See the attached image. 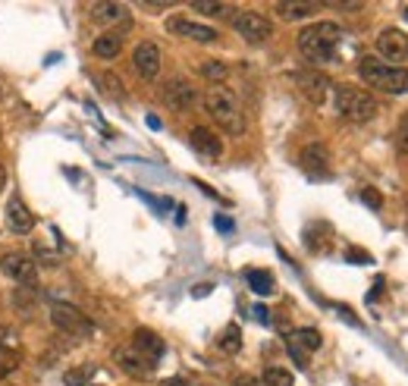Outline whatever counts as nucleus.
I'll list each match as a JSON object with an SVG mask.
<instances>
[{
	"label": "nucleus",
	"instance_id": "obj_1",
	"mask_svg": "<svg viewBox=\"0 0 408 386\" xmlns=\"http://www.w3.org/2000/svg\"><path fill=\"white\" fill-rule=\"evenodd\" d=\"M339 41H342V28L336 23H311L298 32L295 45L305 60L320 67V63H330L336 57Z\"/></svg>",
	"mask_w": 408,
	"mask_h": 386
},
{
	"label": "nucleus",
	"instance_id": "obj_2",
	"mask_svg": "<svg viewBox=\"0 0 408 386\" xmlns=\"http://www.w3.org/2000/svg\"><path fill=\"white\" fill-rule=\"evenodd\" d=\"M204 110L210 113V120L230 135H242L245 132V116L242 107H239L236 91L223 89V85H214L208 94H204Z\"/></svg>",
	"mask_w": 408,
	"mask_h": 386
},
{
	"label": "nucleus",
	"instance_id": "obj_3",
	"mask_svg": "<svg viewBox=\"0 0 408 386\" xmlns=\"http://www.w3.org/2000/svg\"><path fill=\"white\" fill-rule=\"evenodd\" d=\"M358 76L364 85L383 94H405L408 91V69L390 67L380 57H361L358 60Z\"/></svg>",
	"mask_w": 408,
	"mask_h": 386
},
{
	"label": "nucleus",
	"instance_id": "obj_4",
	"mask_svg": "<svg viewBox=\"0 0 408 386\" xmlns=\"http://www.w3.org/2000/svg\"><path fill=\"white\" fill-rule=\"evenodd\" d=\"M333 107H336L342 120H352V123H370L377 110H380L374 94L358 89V85H336L333 89Z\"/></svg>",
	"mask_w": 408,
	"mask_h": 386
},
{
	"label": "nucleus",
	"instance_id": "obj_5",
	"mask_svg": "<svg viewBox=\"0 0 408 386\" xmlns=\"http://www.w3.org/2000/svg\"><path fill=\"white\" fill-rule=\"evenodd\" d=\"M50 320H54V327L60 333L76 336V339H85V336H91V333H94V324L69 302H54V305H50Z\"/></svg>",
	"mask_w": 408,
	"mask_h": 386
},
{
	"label": "nucleus",
	"instance_id": "obj_6",
	"mask_svg": "<svg viewBox=\"0 0 408 386\" xmlns=\"http://www.w3.org/2000/svg\"><path fill=\"white\" fill-rule=\"evenodd\" d=\"M374 45H377V57H380L383 63H390V67L408 63V32H402V28H396V25L383 28Z\"/></svg>",
	"mask_w": 408,
	"mask_h": 386
},
{
	"label": "nucleus",
	"instance_id": "obj_7",
	"mask_svg": "<svg viewBox=\"0 0 408 386\" xmlns=\"http://www.w3.org/2000/svg\"><path fill=\"white\" fill-rule=\"evenodd\" d=\"M0 271H4L6 280L19 283V286H32L38 280V261L26 251H6L0 254Z\"/></svg>",
	"mask_w": 408,
	"mask_h": 386
},
{
	"label": "nucleus",
	"instance_id": "obj_8",
	"mask_svg": "<svg viewBox=\"0 0 408 386\" xmlns=\"http://www.w3.org/2000/svg\"><path fill=\"white\" fill-rule=\"evenodd\" d=\"M230 23H232V28H236L245 41H249V45H264V41L273 35V23L267 16H261V13H254V10L232 13Z\"/></svg>",
	"mask_w": 408,
	"mask_h": 386
},
{
	"label": "nucleus",
	"instance_id": "obj_9",
	"mask_svg": "<svg viewBox=\"0 0 408 386\" xmlns=\"http://www.w3.org/2000/svg\"><path fill=\"white\" fill-rule=\"evenodd\" d=\"M166 32L179 35V38H186V41H195V45H217V41H220V32H217V28L204 25L198 19L182 16V13L166 19Z\"/></svg>",
	"mask_w": 408,
	"mask_h": 386
},
{
	"label": "nucleus",
	"instance_id": "obj_10",
	"mask_svg": "<svg viewBox=\"0 0 408 386\" xmlns=\"http://www.w3.org/2000/svg\"><path fill=\"white\" fill-rule=\"evenodd\" d=\"M160 98H164V104L173 107V110H192V107L198 104V91H195V85L188 82V79H182V76L166 79L164 89H160Z\"/></svg>",
	"mask_w": 408,
	"mask_h": 386
},
{
	"label": "nucleus",
	"instance_id": "obj_11",
	"mask_svg": "<svg viewBox=\"0 0 408 386\" xmlns=\"http://www.w3.org/2000/svg\"><path fill=\"white\" fill-rule=\"evenodd\" d=\"M132 69L138 79L144 82H154L160 76V50L154 41H138L135 50H132Z\"/></svg>",
	"mask_w": 408,
	"mask_h": 386
},
{
	"label": "nucleus",
	"instance_id": "obj_12",
	"mask_svg": "<svg viewBox=\"0 0 408 386\" xmlns=\"http://www.w3.org/2000/svg\"><path fill=\"white\" fill-rule=\"evenodd\" d=\"M89 13H91V23H98V25H120L123 32L132 25V16H129V6H126V4L98 0V4H91Z\"/></svg>",
	"mask_w": 408,
	"mask_h": 386
},
{
	"label": "nucleus",
	"instance_id": "obj_13",
	"mask_svg": "<svg viewBox=\"0 0 408 386\" xmlns=\"http://www.w3.org/2000/svg\"><path fill=\"white\" fill-rule=\"evenodd\" d=\"M113 361L120 370H126L129 377H138V380H148L151 374H154V364H151L144 355H138L132 346H120L113 348Z\"/></svg>",
	"mask_w": 408,
	"mask_h": 386
},
{
	"label": "nucleus",
	"instance_id": "obj_14",
	"mask_svg": "<svg viewBox=\"0 0 408 386\" xmlns=\"http://www.w3.org/2000/svg\"><path fill=\"white\" fill-rule=\"evenodd\" d=\"M295 82H298V89H302V94L311 101V104H324L327 94L333 91L330 79H327L324 72H317V69H302V72H295Z\"/></svg>",
	"mask_w": 408,
	"mask_h": 386
},
{
	"label": "nucleus",
	"instance_id": "obj_15",
	"mask_svg": "<svg viewBox=\"0 0 408 386\" xmlns=\"http://www.w3.org/2000/svg\"><path fill=\"white\" fill-rule=\"evenodd\" d=\"M6 229H10L13 236H28V232L35 229V214L28 210V205L19 195H13V198L6 201Z\"/></svg>",
	"mask_w": 408,
	"mask_h": 386
},
{
	"label": "nucleus",
	"instance_id": "obj_16",
	"mask_svg": "<svg viewBox=\"0 0 408 386\" xmlns=\"http://www.w3.org/2000/svg\"><path fill=\"white\" fill-rule=\"evenodd\" d=\"M188 144H192L195 154H201L208 160L223 157V138L217 135L214 129H208V126H195L192 132H188Z\"/></svg>",
	"mask_w": 408,
	"mask_h": 386
},
{
	"label": "nucleus",
	"instance_id": "obj_17",
	"mask_svg": "<svg viewBox=\"0 0 408 386\" xmlns=\"http://www.w3.org/2000/svg\"><path fill=\"white\" fill-rule=\"evenodd\" d=\"M298 160H302V166L311 176H327V170H330V151H327L324 142H308L302 148V154H298Z\"/></svg>",
	"mask_w": 408,
	"mask_h": 386
},
{
	"label": "nucleus",
	"instance_id": "obj_18",
	"mask_svg": "<svg viewBox=\"0 0 408 386\" xmlns=\"http://www.w3.org/2000/svg\"><path fill=\"white\" fill-rule=\"evenodd\" d=\"M132 348L138 355H144L151 364H157L160 358H164V352H166V346H164V339L157 336L154 330H135V336H132Z\"/></svg>",
	"mask_w": 408,
	"mask_h": 386
},
{
	"label": "nucleus",
	"instance_id": "obj_19",
	"mask_svg": "<svg viewBox=\"0 0 408 386\" xmlns=\"http://www.w3.org/2000/svg\"><path fill=\"white\" fill-rule=\"evenodd\" d=\"M91 54L98 57V60H116V57L123 54V32H104L94 38L91 45Z\"/></svg>",
	"mask_w": 408,
	"mask_h": 386
},
{
	"label": "nucleus",
	"instance_id": "obj_20",
	"mask_svg": "<svg viewBox=\"0 0 408 386\" xmlns=\"http://www.w3.org/2000/svg\"><path fill=\"white\" fill-rule=\"evenodd\" d=\"M320 10V4H298V0H280L276 4V16L289 19V23H298V19H311Z\"/></svg>",
	"mask_w": 408,
	"mask_h": 386
},
{
	"label": "nucleus",
	"instance_id": "obj_21",
	"mask_svg": "<svg viewBox=\"0 0 408 386\" xmlns=\"http://www.w3.org/2000/svg\"><path fill=\"white\" fill-rule=\"evenodd\" d=\"M289 346H295L298 352H305V355H311V352H317L320 346H324V339H320V333L314 330V327H302V330H293L286 336Z\"/></svg>",
	"mask_w": 408,
	"mask_h": 386
},
{
	"label": "nucleus",
	"instance_id": "obj_22",
	"mask_svg": "<svg viewBox=\"0 0 408 386\" xmlns=\"http://www.w3.org/2000/svg\"><path fill=\"white\" fill-rule=\"evenodd\" d=\"M94 82H98V89H101V94H107V98L110 101H126V85H123V79L116 76L113 69H104V72H98V79H94Z\"/></svg>",
	"mask_w": 408,
	"mask_h": 386
},
{
	"label": "nucleus",
	"instance_id": "obj_23",
	"mask_svg": "<svg viewBox=\"0 0 408 386\" xmlns=\"http://www.w3.org/2000/svg\"><path fill=\"white\" fill-rule=\"evenodd\" d=\"M217 348H220L223 355H239V348H242V330H239L236 324H230L227 330L220 333V339H217Z\"/></svg>",
	"mask_w": 408,
	"mask_h": 386
},
{
	"label": "nucleus",
	"instance_id": "obj_24",
	"mask_svg": "<svg viewBox=\"0 0 408 386\" xmlns=\"http://www.w3.org/2000/svg\"><path fill=\"white\" fill-rule=\"evenodd\" d=\"M261 383L264 386H295V377H293V370L280 368V364H271V368H264V374H261Z\"/></svg>",
	"mask_w": 408,
	"mask_h": 386
},
{
	"label": "nucleus",
	"instance_id": "obj_25",
	"mask_svg": "<svg viewBox=\"0 0 408 386\" xmlns=\"http://www.w3.org/2000/svg\"><path fill=\"white\" fill-rule=\"evenodd\" d=\"M245 280H249V286L254 289V295H271L273 293V276L267 271H245Z\"/></svg>",
	"mask_w": 408,
	"mask_h": 386
},
{
	"label": "nucleus",
	"instance_id": "obj_26",
	"mask_svg": "<svg viewBox=\"0 0 408 386\" xmlns=\"http://www.w3.org/2000/svg\"><path fill=\"white\" fill-rule=\"evenodd\" d=\"M201 76L208 79V82H214V85H223L230 79V67L223 60H208V63H201Z\"/></svg>",
	"mask_w": 408,
	"mask_h": 386
},
{
	"label": "nucleus",
	"instance_id": "obj_27",
	"mask_svg": "<svg viewBox=\"0 0 408 386\" xmlns=\"http://www.w3.org/2000/svg\"><path fill=\"white\" fill-rule=\"evenodd\" d=\"M94 370H98L94 364H79V368H72V370L63 374V383H67V386H89Z\"/></svg>",
	"mask_w": 408,
	"mask_h": 386
},
{
	"label": "nucleus",
	"instance_id": "obj_28",
	"mask_svg": "<svg viewBox=\"0 0 408 386\" xmlns=\"http://www.w3.org/2000/svg\"><path fill=\"white\" fill-rule=\"evenodd\" d=\"M192 10L201 13V16H232L230 4H210V0H195Z\"/></svg>",
	"mask_w": 408,
	"mask_h": 386
},
{
	"label": "nucleus",
	"instance_id": "obj_29",
	"mask_svg": "<svg viewBox=\"0 0 408 386\" xmlns=\"http://www.w3.org/2000/svg\"><path fill=\"white\" fill-rule=\"evenodd\" d=\"M396 151H399V154H408V110L402 113L399 129H396Z\"/></svg>",
	"mask_w": 408,
	"mask_h": 386
},
{
	"label": "nucleus",
	"instance_id": "obj_30",
	"mask_svg": "<svg viewBox=\"0 0 408 386\" xmlns=\"http://www.w3.org/2000/svg\"><path fill=\"white\" fill-rule=\"evenodd\" d=\"M13 364H16V355H10L6 348H0V380H4V377L13 370Z\"/></svg>",
	"mask_w": 408,
	"mask_h": 386
},
{
	"label": "nucleus",
	"instance_id": "obj_31",
	"mask_svg": "<svg viewBox=\"0 0 408 386\" xmlns=\"http://www.w3.org/2000/svg\"><path fill=\"white\" fill-rule=\"evenodd\" d=\"M361 201H364L368 208H380V205H383V201H380V192H377V188H364V192H361Z\"/></svg>",
	"mask_w": 408,
	"mask_h": 386
},
{
	"label": "nucleus",
	"instance_id": "obj_32",
	"mask_svg": "<svg viewBox=\"0 0 408 386\" xmlns=\"http://www.w3.org/2000/svg\"><path fill=\"white\" fill-rule=\"evenodd\" d=\"M232 386H264V383H261V377L242 374V377H236V380H232Z\"/></svg>",
	"mask_w": 408,
	"mask_h": 386
},
{
	"label": "nucleus",
	"instance_id": "obj_33",
	"mask_svg": "<svg viewBox=\"0 0 408 386\" xmlns=\"http://www.w3.org/2000/svg\"><path fill=\"white\" fill-rule=\"evenodd\" d=\"M251 314L258 317V324H271V311H267L264 305H254V308H251Z\"/></svg>",
	"mask_w": 408,
	"mask_h": 386
},
{
	"label": "nucleus",
	"instance_id": "obj_34",
	"mask_svg": "<svg viewBox=\"0 0 408 386\" xmlns=\"http://www.w3.org/2000/svg\"><path fill=\"white\" fill-rule=\"evenodd\" d=\"M214 227L220 229V232H232V220H230V217H223V214H217L214 217Z\"/></svg>",
	"mask_w": 408,
	"mask_h": 386
},
{
	"label": "nucleus",
	"instance_id": "obj_35",
	"mask_svg": "<svg viewBox=\"0 0 408 386\" xmlns=\"http://www.w3.org/2000/svg\"><path fill=\"white\" fill-rule=\"evenodd\" d=\"M346 258L355 261V264H370V254H364V251H346Z\"/></svg>",
	"mask_w": 408,
	"mask_h": 386
},
{
	"label": "nucleus",
	"instance_id": "obj_36",
	"mask_svg": "<svg viewBox=\"0 0 408 386\" xmlns=\"http://www.w3.org/2000/svg\"><path fill=\"white\" fill-rule=\"evenodd\" d=\"M330 6H336V10H348V13H355V10H364V4H330Z\"/></svg>",
	"mask_w": 408,
	"mask_h": 386
},
{
	"label": "nucleus",
	"instance_id": "obj_37",
	"mask_svg": "<svg viewBox=\"0 0 408 386\" xmlns=\"http://www.w3.org/2000/svg\"><path fill=\"white\" fill-rule=\"evenodd\" d=\"M210 289H214V286H210V283H204V286H195V289H192V295H195V298H204V295L210 293Z\"/></svg>",
	"mask_w": 408,
	"mask_h": 386
},
{
	"label": "nucleus",
	"instance_id": "obj_38",
	"mask_svg": "<svg viewBox=\"0 0 408 386\" xmlns=\"http://www.w3.org/2000/svg\"><path fill=\"white\" fill-rule=\"evenodd\" d=\"M35 258H41L45 264H57V258H54V254H47V251H35Z\"/></svg>",
	"mask_w": 408,
	"mask_h": 386
},
{
	"label": "nucleus",
	"instance_id": "obj_39",
	"mask_svg": "<svg viewBox=\"0 0 408 386\" xmlns=\"http://www.w3.org/2000/svg\"><path fill=\"white\" fill-rule=\"evenodd\" d=\"M160 386H186V380H182V377H170V380H164Z\"/></svg>",
	"mask_w": 408,
	"mask_h": 386
},
{
	"label": "nucleus",
	"instance_id": "obj_40",
	"mask_svg": "<svg viewBox=\"0 0 408 386\" xmlns=\"http://www.w3.org/2000/svg\"><path fill=\"white\" fill-rule=\"evenodd\" d=\"M148 126H151V129H160V120H157L154 113H148Z\"/></svg>",
	"mask_w": 408,
	"mask_h": 386
},
{
	"label": "nucleus",
	"instance_id": "obj_41",
	"mask_svg": "<svg viewBox=\"0 0 408 386\" xmlns=\"http://www.w3.org/2000/svg\"><path fill=\"white\" fill-rule=\"evenodd\" d=\"M176 223H179V227L186 223V208H176Z\"/></svg>",
	"mask_w": 408,
	"mask_h": 386
},
{
	"label": "nucleus",
	"instance_id": "obj_42",
	"mask_svg": "<svg viewBox=\"0 0 408 386\" xmlns=\"http://www.w3.org/2000/svg\"><path fill=\"white\" fill-rule=\"evenodd\" d=\"M4 182H6V173H4V166H0V188H4Z\"/></svg>",
	"mask_w": 408,
	"mask_h": 386
},
{
	"label": "nucleus",
	"instance_id": "obj_43",
	"mask_svg": "<svg viewBox=\"0 0 408 386\" xmlns=\"http://www.w3.org/2000/svg\"><path fill=\"white\" fill-rule=\"evenodd\" d=\"M402 16H405V19H408V4H405V6H402Z\"/></svg>",
	"mask_w": 408,
	"mask_h": 386
},
{
	"label": "nucleus",
	"instance_id": "obj_44",
	"mask_svg": "<svg viewBox=\"0 0 408 386\" xmlns=\"http://www.w3.org/2000/svg\"><path fill=\"white\" fill-rule=\"evenodd\" d=\"M195 386H208V383H195Z\"/></svg>",
	"mask_w": 408,
	"mask_h": 386
}]
</instances>
